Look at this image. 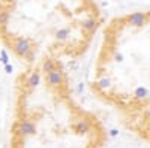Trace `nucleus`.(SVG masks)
Returning a JSON list of instances; mask_svg holds the SVG:
<instances>
[{
    "label": "nucleus",
    "mask_w": 150,
    "mask_h": 148,
    "mask_svg": "<svg viewBox=\"0 0 150 148\" xmlns=\"http://www.w3.org/2000/svg\"><path fill=\"white\" fill-rule=\"evenodd\" d=\"M11 148H102L107 129L75 99L63 61L24 66L14 82Z\"/></svg>",
    "instance_id": "obj_1"
},
{
    "label": "nucleus",
    "mask_w": 150,
    "mask_h": 148,
    "mask_svg": "<svg viewBox=\"0 0 150 148\" xmlns=\"http://www.w3.org/2000/svg\"><path fill=\"white\" fill-rule=\"evenodd\" d=\"M90 90L125 129L150 145V8L117 15L104 26Z\"/></svg>",
    "instance_id": "obj_2"
},
{
    "label": "nucleus",
    "mask_w": 150,
    "mask_h": 148,
    "mask_svg": "<svg viewBox=\"0 0 150 148\" xmlns=\"http://www.w3.org/2000/svg\"><path fill=\"white\" fill-rule=\"evenodd\" d=\"M104 26L96 0H0V43L24 66L84 57Z\"/></svg>",
    "instance_id": "obj_3"
}]
</instances>
